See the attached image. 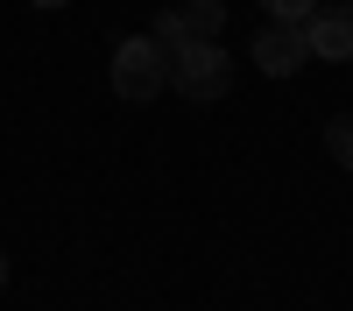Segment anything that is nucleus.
<instances>
[{
    "mask_svg": "<svg viewBox=\"0 0 353 311\" xmlns=\"http://www.w3.org/2000/svg\"><path fill=\"white\" fill-rule=\"evenodd\" d=\"M36 8H71V0H36Z\"/></svg>",
    "mask_w": 353,
    "mask_h": 311,
    "instance_id": "9",
    "label": "nucleus"
},
{
    "mask_svg": "<svg viewBox=\"0 0 353 311\" xmlns=\"http://www.w3.org/2000/svg\"><path fill=\"white\" fill-rule=\"evenodd\" d=\"M254 64L269 71V78H297V71L311 64L304 28H297V21H261V36H254Z\"/></svg>",
    "mask_w": 353,
    "mask_h": 311,
    "instance_id": "3",
    "label": "nucleus"
},
{
    "mask_svg": "<svg viewBox=\"0 0 353 311\" xmlns=\"http://www.w3.org/2000/svg\"><path fill=\"white\" fill-rule=\"evenodd\" d=\"M325 156L353 177V113H332V121H325Z\"/></svg>",
    "mask_w": 353,
    "mask_h": 311,
    "instance_id": "6",
    "label": "nucleus"
},
{
    "mask_svg": "<svg viewBox=\"0 0 353 311\" xmlns=\"http://www.w3.org/2000/svg\"><path fill=\"white\" fill-rule=\"evenodd\" d=\"M170 21H176V36H184V43H219L226 8H219V0H176Z\"/></svg>",
    "mask_w": 353,
    "mask_h": 311,
    "instance_id": "5",
    "label": "nucleus"
},
{
    "mask_svg": "<svg viewBox=\"0 0 353 311\" xmlns=\"http://www.w3.org/2000/svg\"><path fill=\"white\" fill-rule=\"evenodd\" d=\"M304 43H311V57H325V64H353V8H318L304 21Z\"/></svg>",
    "mask_w": 353,
    "mask_h": 311,
    "instance_id": "4",
    "label": "nucleus"
},
{
    "mask_svg": "<svg viewBox=\"0 0 353 311\" xmlns=\"http://www.w3.org/2000/svg\"><path fill=\"white\" fill-rule=\"evenodd\" d=\"M261 14H269V21H297V28H304V21L318 14V0H261Z\"/></svg>",
    "mask_w": 353,
    "mask_h": 311,
    "instance_id": "7",
    "label": "nucleus"
},
{
    "mask_svg": "<svg viewBox=\"0 0 353 311\" xmlns=\"http://www.w3.org/2000/svg\"><path fill=\"white\" fill-rule=\"evenodd\" d=\"M0 290H8V254H0Z\"/></svg>",
    "mask_w": 353,
    "mask_h": 311,
    "instance_id": "8",
    "label": "nucleus"
},
{
    "mask_svg": "<svg viewBox=\"0 0 353 311\" xmlns=\"http://www.w3.org/2000/svg\"><path fill=\"white\" fill-rule=\"evenodd\" d=\"M106 78H113V92H121V99L141 106V99H156L163 85H170V57L156 50V36H128L121 50H113V71H106Z\"/></svg>",
    "mask_w": 353,
    "mask_h": 311,
    "instance_id": "2",
    "label": "nucleus"
},
{
    "mask_svg": "<svg viewBox=\"0 0 353 311\" xmlns=\"http://www.w3.org/2000/svg\"><path fill=\"white\" fill-rule=\"evenodd\" d=\"M233 85V64H226V50L219 43H176L170 50V92H184V99H219Z\"/></svg>",
    "mask_w": 353,
    "mask_h": 311,
    "instance_id": "1",
    "label": "nucleus"
}]
</instances>
